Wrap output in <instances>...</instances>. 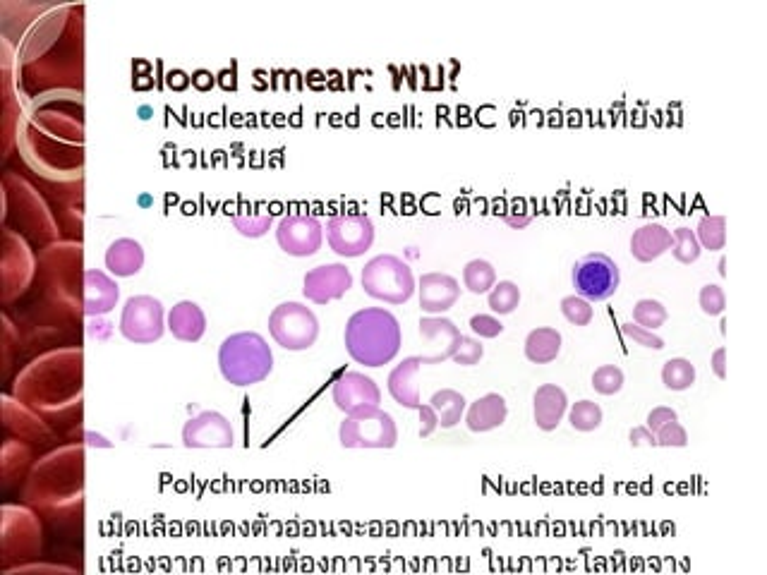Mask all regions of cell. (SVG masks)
<instances>
[{"instance_id": "7a4b0ae2", "label": "cell", "mask_w": 767, "mask_h": 575, "mask_svg": "<svg viewBox=\"0 0 767 575\" xmlns=\"http://www.w3.org/2000/svg\"><path fill=\"white\" fill-rule=\"evenodd\" d=\"M219 367L228 384L252 386L269 377L274 369V355L262 336L255 331H243L221 343Z\"/></svg>"}, {"instance_id": "6da1fadb", "label": "cell", "mask_w": 767, "mask_h": 575, "mask_svg": "<svg viewBox=\"0 0 767 575\" xmlns=\"http://www.w3.org/2000/svg\"><path fill=\"white\" fill-rule=\"evenodd\" d=\"M346 350L358 365L382 367L398 355L403 343L401 324L384 307L355 312L346 324Z\"/></svg>"}, {"instance_id": "3957f363", "label": "cell", "mask_w": 767, "mask_h": 575, "mask_svg": "<svg viewBox=\"0 0 767 575\" xmlns=\"http://www.w3.org/2000/svg\"><path fill=\"white\" fill-rule=\"evenodd\" d=\"M362 288L374 300L403 305L415 293L413 269L394 254H379L362 269Z\"/></svg>"}, {"instance_id": "60d3db41", "label": "cell", "mask_w": 767, "mask_h": 575, "mask_svg": "<svg viewBox=\"0 0 767 575\" xmlns=\"http://www.w3.org/2000/svg\"><path fill=\"white\" fill-rule=\"evenodd\" d=\"M712 372L720 379H727V350L724 348H717L712 355Z\"/></svg>"}, {"instance_id": "d4e9b609", "label": "cell", "mask_w": 767, "mask_h": 575, "mask_svg": "<svg viewBox=\"0 0 767 575\" xmlns=\"http://www.w3.org/2000/svg\"><path fill=\"white\" fill-rule=\"evenodd\" d=\"M662 384L669 391H686L696 384V367L684 357H674V360L664 362L662 367Z\"/></svg>"}, {"instance_id": "52a82bcc", "label": "cell", "mask_w": 767, "mask_h": 575, "mask_svg": "<svg viewBox=\"0 0 767 575\" xmlns=\"http://www.w3.org/2000/svg\"><path fill=\"white\" fill-rule=\"evenodd\" d=\"M420 367H422V357L413 355V357H406L401 365H396L394 369H391L389 393L398 405H403V408L420 413V420H422L420 437L427 439V437H432L434 429L439 427V420H437V413H434L430 405H425L420 401L418 384H415V377H418Z\"/></svg>"}, {"instance_id": "cb8c5ba5", "label": "cell", "mask_w": 767, "mask_h": 575, "mask_svg": "<svg viewBox=\"0 0 767 575\" xmlns=\"http://www.w3.org/2000/svg\"><path fill=\"white\" fill-rule=\"evenodd\" d=\"M494 283H497V271L485 259H473V262L465 264L463 286L468 293L485 295L494 288Z\"/></svg>"}, {"instance_id": "e0dca14e", "label": "cell", "mask_w": 767, "mask_h": 575, "mask_svg": "<svg viewBox=\"0 0 767 575\" xmlns=\"http://www.w3.org/2000/svg\"><path fill=\"white\" fill-rule=\"evenodd\" d=\"M672 230L662 223H645L631 235V254L640 264H650L660 259L664 252L672 250Z\"/></svg>"}, {"instance_id": "1f68e13d", "label": "cell", "mask_w": 767, "mask_h": 575, "mask_svg": "<svg viewBox=\"0 0 767 575\" xmlns=\"http://www.w3.org/2000/svg\"><path fill=\"white\" fill-rule=\"evenodd\" d=\"M561 314L573 326H588L593 322V305L583 300L581 295H569V298L561 300Z\"/></svg>"}, {"instance_id": "ba28073f", "label": "cell", "mask_w": 767, "mask_h": 575, "mask_svg": "<svg viewBox=\"0 0 767 575\" xmlns=\"http://www.w3.org/2000/svg\"><path fill=\"white\" fill-rule=\"evenodd\" d=\"M166 331V314L163 305L152 295H135L125 302L120 317V334L132 343H154Z\"/></svg>"}, {"instance_id": "ac0fdd59", "label": "cell", "mask_w": 767, "mask_h": 575, "mask_svg": "<svg viewBox=\"0 0 767 575\" xmlns=\"http://www.w3.org/2000/svg\"><path fill=\"white\" fill-rule=\"evenodd\" d=\"M566 408H569V398L566 391L559 389L557 384H545L535 391L533 396V415L535 425L542 432H554L559 427V422L564 420Z\"/></svg>"}, {"instance_id": "d6a6232c", "label": "cell", "mask_w": 767, "mask_h": 575, "mask_svg": "<svg viewBox=\"0 0 767 575\" xmlns=\"http://www.w3.org/2000/svg\"><path fill=\"white\" fill-rule=\"evenodd\" d=\"M233 226L240 235L245 238H262L269 233L271 228V216L269 214H255V216H233Z\"/></svg>"}, {"instance_id": "83f0119b", "label": "cell", "mask_w": 767, "mask_h": 575, "mask_svg": "<svg viewBox=\"0 0 767 575\" xmlns=\"http://www.w3.org/2000/svg\"><path fill=\"white\" fill-rule=\"evenodd\" d=\"M672 254L674 259L679 264H693L700 259V252H703V247H700V242L696 238V233H693L691 228H676L672 233Z\"/></svg>"}, {"instance_id": "f1b7e54d", "label": "cell", "mask_w": 767, "mask_h": 575, "mask_svg": "<svg viewBox=\"0 0 767 575\" xmlns=\"http://www.w3.org/2000/svg\"><path fill=\"white\" fill-rule=\"evenodd\" d=\"M569 422L576 432H595L602 425V408L593 401H578L569 410Z\"/></svg>"}, {"instance_id": "4fadbf2b", "label": "cell", "mask_w": 767, "mask_h": 575, "mask_svg": "<svg viewBox=\"0 0 767 575\" xmlns=\"http://www.w3.org/2000/svg\"><path fill=\"white\" fill-rule=\"evenodd\" d=\"M353 288V274L346 264H324L305 274V298L314 305L341 300Z\"/></svg>"}, {"instance_id": "f546056e", "label": "cell", "mask_w": 767, "mask_h": 575, "mask_svg": "<svg viewBox=\"0 0 767 575\" xmlns=\"http://www.w3.org/2000/svg\"><path fill=\"white\" fill-rule=\"evenodd\" d=\"M667 317V310H664L662 302L657 300H640L638 305L633 307V324L643 326V329L648 331L660 329V326L667 322Z\"/></svg>"}, {"instance_id": "5b68a950", "label": "cell", "mask_w": 767, "mask_h": 575, "mask_svg": "<svg viewBox=\"0 0 767 575\" xmlns=\"http://www.w3.org/2000/svg\"><path fill=\"white\" fill-rule=\"evenodd\" d=\"M269 334L283 350L312 348L319 336V319L303 302H283L269 317Z\"/></svg>"}, {"instance_id": "277c9868", "label": "cell", "mask_w": 767, "mask_h": 575, "mask_svg": "<svg viewBox=\"0 0 767 575\" xmlns=\"http://www.w3.org/2000/svg\"><path fill=\"white\" fill-rule=\"evenodd\" d=\"M338 441L343 449H394L398 444V427L394 417L382 408H370L365 413L348 415L341 422Z\"/></svg>"}, {"instance_id": "9c48e42d", "label": "cell", "mask_w": 767, "mask_h": 575, "mask_svg": "<svg viewBox=\"0 0 767 575\" xmlns=\"http://www.w3.org/2000/svg\"><path fill=\"white\" fill-rule=\"evenodd\" d=\"M326 240H329V247L338 257H362L374 242V223L365 214L334 216L326 223Z\"/></svg>"}, {"instance_id": "7c38bea8", "label": "cell", "mask_w": 767, "mask_h": 575, "mask_svg": "<svg viewBox=\"0 0 767 575\" xmlns=\"http://www.w3.org/2000/svg\"><path fill=\"white\" fill-rule=\"evenodd\" d=\"M324 228L314 216H286L276 226L279 247L291 257H312L319 252Z\"/></svg>"}, {"instance_id": "74e56055", "label": "cell", "mask_w": 767, "mask_h": 575, "mask_svg": "<svg viewBox=\"0 0 767 575\" xmlns=\"http://www.w3.org/2000/svg\"><path fill=\"white\" fill-rule=\"evenodd\" d=\"M470 329L480 338H497L504 334V324H501L499 319H494L492 314H475V317L470 319Z\"/></svg>"}, {"instance_id": "8992f818", "label": "cell", "mask_w": 767, "mask_h": 575, "mask_svg": "<svg viewBox=\"0 0 767 575\" xmlns=\"http://www.w3.org/2000/svg\"><path fill=\"white\" fill-rule=\"evenodd\" d=\"M571 281L573 288H576V295H581L583 300L605 302L614 298V293L619 290L621 274L612 257L602 252H593L585 254L581 262L573 264Z\"/></svg>"}, {"instance_id": "f35d334b", "label": "cell", "mask_w": 767, "mask_h": 575, "mask_svg": "<svg viewBox=\"0 0 767 575\" xmlns=\"http://www.w3.org/2000/svg\"><path fill=\"white\" fill-rule=\"evenodd\" d=\"M674 420H679V415H676V410H672V408H655V410H650V415H648V425H645V427H648L650 432L655 434L657 429L667 425V422H674Z\"/></svg>"}, {"instance_id": "30bf717a", "label": "cell", "mask_w": 767, "mask_h": 575, "mask_svg": "<svg viewBox=\"0 0 767 575\" xmlns=\"http://www.w3.org/2000/svg\"><path fill=\"white\" fill-rule=\"evenodd\" d=\"M331 396H334L336 408L341 410V413H346V417L365 413V410L370 408H379V403H382V391H379V386L374 384V379L362 372H343L341 377L334 381Z\"/></svg>"}, {"instance_id": "8d00e7d4", "label": "cell", "mask_w": 767, "mask_h": 575, "mask_svg": "<svg viewBox=\"0 0 767 575\" xmlns=\"http://www.w3.org/2000/svg\"><path fill=\"white\" fill-rule=\"evenodd\" d=\"M482 355H485V348H482V343L475 341V338L463 336V341H461V345H458L456 355L451 357V360H454L456 365H461V367H473L482 360Z\"/></svg>"}, {"instance_id": "4316f807", "label": "cell", "mask_w": 767, "mask_h": 575, "mask_svg": "<svg viewBox=\"0 0 767 575\" xmlns=\"http://www.w3.org/2000/svg\"><path fill=\"white\" fill-rule=\"evenodd\" d=\"M489 310L494 314H511L516 312L518 302H521V290L516 283L511 281H499L494 283V288L489 290Z\"/></svg>"}, {"instance_id": "5bb4252c", "label": "cell", "mask_w": 767, "mask_h": 575, "mask_svg": "<svg viewBox=\"0 0 767 575\" xmlns=\"http://www.w3.org/2000/svg\"><path fill=\"white\" fill-rule=\"evenodd\" d=\"M420 307L427 314H444L461 298V286L449 274H422L418 283Z\"/></svg>"}, {"instance_id": "7402d4cb", "label": "cell", "mask_w": 767, "mask_h": 575, "mask_svg": "<svg viewBox=\"0 0 767 575\" xmlns=\"http://www.w3.org/2000/svg\"><path fill=\"white\" fill-rule=\"evenodd\" d=\"M561 353V334L557 329H549V326H542V329L530 331L528 338H525V357L535 365H549L554 362Z\"/></svg>"}, {"instance_id": "484cf974", "label": "cell", "mask_w": 767, "mask_h": 575, "mask_svg": "<svg viewBox=\"0 0 767 575\" xmlns=\"http://www.w3.org/2000/svg\"><path fill=\"white\" fill-rule=\"evenodd\" d=\"M696 238L703 250H724V245H727V219L724 216H703L698 223Z\"/></svg>"}, {"instance_id": "603a6c76", "label": "cell", "mask_w": 767, "mask_h": 575, "mask_svg": "<svg viewBox=\"0 0 767 575\" xmlns=\"http://www.w3.org/2000/svg\"><path fill=\"white\" fill-rule=\"evenodd\" d=\"M430 408L437 413L439 427L442 429H454L461 417L465 415V398L463 393H458L454 389H442L432 396Z\"/></svg>"}, {"instance_id": "836d02e7", "label": "cell", "mask_w": 767, "mask_h": 575, "mask_svg": "<svg viewBox=\"0 0 767 575\" xmlns=\"http://www.w3.org/2000/svg\"><path fill=\"white\" fill-rule=\"evenodd\" d=\"M655 439L657 446H664V449H686L688 446V434L686 429L679 425V420L667 422V425L657 429Z\"/></svg>"}, {"instance_id": "ab89813d", "label": "cell", "mask_w": 767, "mask_h": 575, "mask_svg": "<svg viewBox=\"0 0 767 575\" xmlns=\"http://www.w3.org/2000/svg\"><path fill=\"white\" fill-rule=\"evenodd\" d=\"M628 439H631V446H633V449H638V446H652V449H655V446H657L655 434H652L648 427H636V429H631V434H628Z\"/></svg>"}, {"instance_id": "9a60e30c", "label": "cell", "mask_w": 767, "mask_h": 575, "mask_svg": "<svg viewBox=\"0 0 767 575\" xmlns=\"http://www.w3.org/2000/svg\"><path fill=\"white\" fill-rule=\"evenodd\" d=\"M118 283L104 271L89 269L84 274V314L87 317H104L118 305Z\"/></svg>"}, {"instance_id": "2e32d148", "label": "cell", "mask_w": 767, "mask_h": 575, "mask_svg": "<svg viewBox=\"0 0 767 575\" xmlns=\"http://www.w3.org/2000/svg\"><path fill=\"white\" fill-rule=\"evenodd\" d=\"M420 334L430 343H442V353L432 357H422V365H442L456 355L458 345L463 341V334L458 326L446 317H425L420 319Z\"/></svg>"}, {"instance_id": "d590c367", "label": "cell", "mask_w": 767, "mask_h": 575, "mask_svg": "<svg viewBox=\"0 0 767 575\" xmlns=\"http://www.w3.org/2000/svg\"><path fill=\"white\" fill-rule=\"evenodd\" d=\"M621 334H624L626 338H631L633 343L643 345V348H652V350H664V338H660L655 334V331H648L643 329V326L628 322V324H621Z\"/></svg>"}, {"instance_id": "4dcf8cb0", "label": "cell", "mask_w": 767, "mask_h": 575, "mask_svg": "<svg viewBox=\"0 0 767 575\" xmlns=\"http://www.w3.org/2000/svg\"><path fill=\"white\" fill-rule=\"evenodd\" d=\"M593 389L600 396H614L624 389V372L616 365H602L593 374Z\"/></svg>"}, {"instance_id": "e575fe53", "label": "cell", "mask_w": 767, "mask_h": 575, "mask_svg": "<svg viewBox=\"0 0 767 575\" xmlns=\"http://www.w3.org/2000/svg\"><path fill=\"white\" fill-rule=\"evenodd\" d=\"M698 302H700V310H703L705 314H710V317H720L724 307H727V295H724V290L720 286H705L703 290H700Z\"/></svg>"}, {"instance_id": "ffe728a7", "label": "cell", "mask_w": 767, "mask_h": 575, "mask_svg": "<svg viewBox=\"0 0 767 575\" xmlns=\"http://www.w3.org/2000/svg\"><path fill=\"white\" fill-rule=\"evenodd\" d=\"M506 415H509V408H506L504 396L499 393H487V396L477 398V401L470 405L468 413H465V425H468L470 432H492V429L501 427L506 422Z\"/></svg>"}, {"instance_id": "8fae6325", "label": "cell", "mask_w": 767, "mask_h": 575, "mask_svg": "<svg viewBox=\"0 0 767 575\" xmlns=\"http://www.w3.org/2000/svg\"><path fill=\"white\" fill-rule=\"evenodd\" d=\"M185 449H233V425L221 413L204 410L183 427Z\"/></svg>"}, {"instance_id": "44dd1931", "label": "cell", "mask_w": 767, "mask_h": 575, "mask_svg": "<svg viewBox=\"0 0 767 575\" xmlns=\"http://www.w3.org/2000/svg\"><path fill=\"white\" fill-rule=\"evenodd\" d=\"M144 266V250L137 240L132 238H120L111 242V247L106 250V269L113 276L130 278L140 274Z\"/></svg>"}, {"instance_id": "d6986e66", "label": "cell", "mask_w": 767, "mask_h": 575, "mask_svg": "<svg viewBox=\"0 0 767 575\" xmlns=\"http://www.w3.org/2000/svg\"><path fill=\"white\" fill-rule=\"evenodd\" d=\"M166 329L171 331L173 338L183 343H197L202 341L204 331H207V317H204L202 307L197 302L183 300L168 312Z\"/></svg>"}]
</instances>
